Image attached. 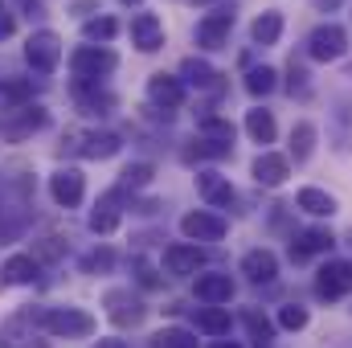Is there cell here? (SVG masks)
Masks as SVG:
<instances>
[{"mask_svg":"<svg viewBox=\"0 0 352 348\" xmlns=\"http://www.w3.org/2000/svg\"><path fill=\"white\" fill-rule=\"evenodd\" d=\"M37 324L50 332V336H90L94 332V316H87L82 307H50L37 316Z\"/></svg>","mask_w":352,"mask_h":348,"instance_id":"obj_1","label":"cell"},{"mask_svg":"<svg viewBox=\"0 0 352 348\" xmlns=\"http://www.w3.org/2000/svg\"><path fill=\"white\" fill-rule=\"evenodd\" d=\"M115 66H119V58H115V50H107V45H82V50H74V58H70V70L78 74V83H98V78H107Z\"/></svg>","mask_w":352,"mask_h":348,"instance_id":"obj_2","label":"cell"},{"mask_svg":"<svg viewBox=\"0 0 352 348\" xmlns=\"http://www.w3.org/2000/svg\"><path fill=\"white\" fill-rule=\"evenodd\" d=\"M25 58H29V66H33L37 74H54L58 62H62V41H58V33H54V29L33 33L29 45H25Z\"/></svg>","mask_w":352,"mask_h":348,"instance_id":"obj_3","label":"cell"},{"mask_svg":"<svg viewBox=\"0 0 352 348\" xmlns=\"http://www.w3.org/2000/svg\"><path fill=\"white\" fill-rule=\"evenodd\" d=\"M45 123H50L45 107H16V111H8V115L0 119V135L12 140V144H21V140H29L33 131H41Z\"/></svg>","mask_w":352,"mask_h":348,"instance_id":"obj_4","label":"cell"},{"mask_svg":"<svg viewBox=\"0 0 352 348\" xmlns=\"http://www.w3.org/2000/svg\"><path fill=\"white\" fill-rule=\"evenodd\" d=\"M344 50H349V33L340 25H332V21L320 25V29H311V37H307V54L316 62H336Z\"/></svg>","mask_w":352,"mask_h":348,"instance_id":"obj_5","label":"cell"},{"mask_svg":"<svg viewBox=\"0 0 352 348\" xmlns=\"http://www.w3.org/2000/svg\"><path fill=\"white\" fill-rule=\"evenodd\" d=\"M180 234H184L188 242H217V238H226V221H221L217 213L197 209V213H184V217H180Z\"/></svg>","mask_w":352,"mask_h":348,"instance_id":"obj_6","label":"cell"},{"mask_svg":"<svg viewBox=\"0 0 352 348\" xmlns=\"http://www.w3.org/2000/svg\"><path fill=\"white\" fill-rule=\"evenodd\" d=\"M316 291L320 299H340L352 291V262H328L320 274H316Z\"/></svg>","mask_w":352,"mask_h":348,"instance_id":"obj_7","label":"cell"},{"mask_svg":"<svg viewBox=\"0 0 352 348\" xmlns=\"http://www.w3.org/2000/svg\"><path fill=\"white\" fill-rule=\"evenodd\" d=\"M201 262H205V250L197 242H176V246L164 250V270L168 274H197Z\"/></svg>","mask_w":352,"mask_h":348,"instance_id":"obj_8","label":"cell"},{"mask_svg":"<svg viewBox=\"0 0 352 348\" xmlns=\"http://www.w3.org/2000/svg\"><path fill=\"white\" fill-rule=\"evenodd\" d=\"M131 45L144 50V54L160 50V45H164V25H160V17H152V12L131 17Z\"/></svg>","mask_w":352,"mask_h":348,"instance_id":"obj_9","label":"cell"},{"mask_svg":"<svg viewBox=\"0 0 352 348\" xmlns=\"http://www.w3.org/2000/svg\"><path fill=\"white\" fill-rule=\"evenodd\" d=\"M192 295H197L201 303H209V307L230 303V299H234V279H230V274H197Z\"/></svg>","mask_w":352,"mask_h":348,"instance_id":"obj_10","label":"cell"},{"mask_svg":"<svg viewBox=\"0 0 352 348\" xmlns=\"http://www.w3.org/2000/svg\"><path fill=\"white\" fill-rule=\"evenodd\" d=\"M50 193H54L58 205L74 209V205L82 201V193H87V180H82V173H74V168H62V173L50 176Z\"/></svg>","mask_w":352,"mask_h":348,"instance_id":"obj_11","label":"cell"},{"mask_svg":"<svg viewBox=\"0 0 352 348\" xmlns=\"http://www.w3.org/2000/svg\"><path fill=\"white\" fill-rule=\"evenodd\" d=\"M230 29H234V12H209V17L197 25V45H205V50H221L226 37H230Z\"/></svg>","mask_w":352,"mask_h":348,"instance_id":"obj_12","label":"cell"},{"mask_svg":"<svg viewBox=\"0 0 352 348\" xmlns=\"http://www.w3.org/2000/svg\"><path fill=\"white\" fill-rule=\"evenodd\" d=\"M74 140H78L74 152L87 156V160H111L119 152V135H111V131H87V135H74Z\"/></svg>","mask_w":352,"mask_h":348,"instance_id":"obj_13","label":"cell"},{"mask_svg":"<svg viewBox=\"0 0 352 348\" xmlns=\"http://www.w3.org/2000/svg\"><path fill=\"white\" fill-rule=\"evenodd\" d=\"M332 246H336V238H332L328 230H303V234L291 242V259L307 262V259H316V254H328Z\"/></svg>","mask_w":352,"mask_h":348,"instance_id":"obj_14","label":"cell"},{"mask_svg":"<svg viewBox=\"0 0 352 348\" xmlns=\"http://www.w3.org/2000/svg\"><path fill=\"white\" fill-rule=\"evenodd\" d=\"M197 193L213 205V209H230L234 205V188H230V180L217 173H201L197 176Z\"/></svg>","mask_w":352,"mask_h":348,"instance_id":"obj_15","label":"cell"},{"mask_svg":"<svg viewBox=\"0 0 352 348\" xmlns=\"http://www.w3.org/2000/svg\"><path fill=\"white\" fill-rule=\"evenodd\" d=\"M291 173V160L287 156H278V152H263L258 160H254V180L266 184V188H274V184H283Z\"/></svg>","mask_w":352,"mask_h":348,"instance_id":"obj_16","label":"cell"},{"mask_svg":"<svg viewBox=\"0 0 352 348\" xmlns=\"http://www.w3.org/2000/svg\"><path fill=\"white\" fill-rule=\"evenodd\" d=\"M148 94H152L156 107H164V115H173L176 107L184 102V87H180L176 78H168V74H156V78L148 83Z\"/></svg>","mask_w":352,"mask_h":348,"instance_id":"obj_17","label":"cell"},{"mask_svg":"<svg viewBox=\"0 0 352 348\" xmlns=\"http://www.w3.org/2000/svg\"><path fill=\"white\" fill-rule=\"evenodd\" d=\"M242 274H246L250 283H274V274H278V259H274L270 250H250V254L242 259Z\"/></svg>","mask_w":352,"mask_h":348,"instance_id":"obj_18","label":"cell"},{"mask_svg":"<svg viewBox=\"0 0 352 348\" xmlns=\"http://www.w3.org/2000/svg\"><path fill=\"white\" fill-rule=\"evenodd\" d=\"M119 197H123V188H111V193L98 201V209L90 213V230H94V234H111V230L119 226Z\"/></svg>","mask_w":352,"mask_h":348,"instance_id":"obj_19","label":"cell"},{"mask_svg":"<svg viewBox=\"0 0 352 348\" xmlns=\"http://www.w3.org/2000/svg\"><path fill=\"white\" fill-rule=\"evenodd\" d=\"M295 205H299L303 213H311V217H332V213H336V201H332L324 188H299Z\"/></svg>","mask_w":352,"mask_h":348,"instance_id":"obj_20","label":"cell"},{"mask_svg":"<svg viewBox=\"0 0 352 348\" xmlns=\"http://www.w3.org/2000/svg\"><path fill=\"white\" fill-rule=\"evenodd\" d=\"M107 303H111V320H115V324H140V320H144V307H140L127 291H111Z\"/></svg>","mask_w":352,"mask_h":348,"instance_id":"obj_21","label":"cell"},{"mask_svg":"<svg viewBox=\"0 0 352 348\" xmlns=\"http://www.w3.org/2000/svg\"><path fill=\"white\" fill-rule=\"evenodd\" d=\"M197 328L209 336H226L230 332V312L226 307H197Z\"/></svg>","mask_w":352,"mask_h":348,"instance_id":"obj_22","label":"cell"},{"mask_svg":"<svg viewBox=\"0 0 352 348\" xmlns=\"http://www.w3.org/2000/svg\"><path fill=\"white\" fill-rule=\"evenodd\" d=\"M250 37H254L258 45H274V41L283 37V17H278V12H263V17L254 21V29H250Z\"/></svg>","mask_w":352,"mask_h":348,"instance_id":"obj_23","label":"cell"},{"mask_svg":"<svg viewBox=\"0 0 352 348\" xmlns=\"http://www.w3.org/2000/svg\"><path fill=\"white\" fill-rule=\"evenodd\" d=\"M246 131L254 144H274V115L270 111H250L246 115Z\"/></svg>","mask_w":352,"mask_h":348,"instance_id":"obj_24","label":"cell"},{"mask_svg":"<svg viewBox=\"0 0 352 348\" xmlns=\"http://www.w3.org/2000/svg\"><path fill=\"white\" fill-rule=\"evenodd\" d=\"M311 148H316V127L311 123H295V131H291V156H295V164H303L311 156Z\"/></svg>","mask_w":352,"mask_h":348,"instance_id":"obj_25","label":"cell"},{"mask_svg":"<svg viewBox=\"0 0 352 348\" xmlns=\"http://www.w3.org/2000/svg\"><path fill=\"white\" fill-rule=\"evenodd\" d=\"M33 274H37L33 254H12V259L4 262V279H8V283H29Z\"/></svg>","mask_w":352,"mask_h":348,"instance_id":"obj_26","label":"cell"},{"mask_svg":"<svg viewBox=\"0 0 352 348\" xmlns=\"http://www.w3.org/2000/svg\"><path fill=\"white\" fill-rule=\"evenodd\" d=\"M180 74H184L192 87H213V83H217V70H213L209 62H197V58H188V62L180 66Z\"/></svg>","mask_w":352,"mask_h":348,"instance_id":"obj_27","label":"cell"},{"mask_svg":"<svg viewBox=\"0 0 352 348\" xmlns=\"http://www.w3.org/2000/svg\"><path fill=\"white\" fill-rule=\"evenodd\" d=\"M152 345L156 348H197V336L184 332V328H164V332L152 336Z\"/></svg>","mask_w":352,"mask_h":348,"instance_id":"obj_28","label":"cell"},{"mask_svg":"<svg viewBox=\"0 0 352 348\" xmlns=\"http://www.w3.org/2000/svg\"><path fill=\"white\" fill-rule=\"evenodd\" d=\"M242 320H246V328H250V336H254L258 345H266V340H274V324H270L266 316H258V312H246Z\"/></svg>","mask_w":352,"mask_h":348,"instance_id":"obj_29","label":"cell"},{"mask_svg":"<svg viewBox=\"0 0 352 348\" xmlns=\"http://www.w3.org/2000/svg\"><path fill=\"white\" fill-rule=\"evenodd\" d=\"M246 90H250V94H270V90H274V70H270V66L250 70V74H246Z\"/></svg>","mask_w":352,"mask_h":348,"instance_id":"obj_30","label":"cell"},{"mask_svg":"<svg viewBox=\"0 0 352 348\" xmlns=\"http://www.w3.org/2000/svg\"><path fill=\"white\" fill-rule=\"evenodd\" d=\"M82 33H87L90 41H111V37L119 33V25H115L111 17H98V21H87V29H82Z\"/></svg>","mask_w":352,"mask_h":348,"instance_id":"obj_31","label":"cell"},{"mask_svg":"<svg viewBox=\"0 0 352 348\" xmlns=\"http://www.w3.org/2000/svg\"><path fill=\"white\" fill-rule=\"evenodd\" d=\"M148 180H152V164H131L123 173V188H144Z\"/></svg>","mask_w":352,"mask_h":348,"instance_id":"obj_32","label":"cell"},{"mask_svg":"<svg viewBox=\"0 0 352 348\" xmlns=\"http://www.w3.org/2000/svg\"><path fill=\"white\" fill-rule=\"evenodd\" d=\"M278 324H283V328H291V332H299V328L307 324V312L291 303V307H283V312H278Z\"/></svg>","mask_w":352,"mask_h":348,"instance_id":"obj_33","label":"cell"},{"mask_svg":"<svg viewBox=\"0 0 352 348\" xmlns=\"http://www.w3.org/2000/svg\"><path fill=\"white\" fill-rule=\"evenodd\" d=\"M0 94H4V98H12V102H16V98H29V94H33V83H25V78L0 83Z\"/></svg>","mask_w":352,"mask_h":348,"instance_id":"obj_34","label":"cell"},{"mask_svg":"<svg viewBox=\"0 0 352 348\" xmlns=\"http://www.w3.org/2000/svg\"><path fill=\"white\" fill-rule=\"evenodd\" d=\"M111 266H115V254H111V250H94V254L82 262V270H90V274H94V270H111Z\"/></svg>","mask_w":352,"mask_h":348,"instance_id":"obj_35","label":"cell"},{"mask_svg":"<svg viewBox=\"0 0 352 348\" xmlns=\"http://www.w3.org/2000/svg\"><path fill=\"white\" fill-rule=\"evenodd\" d=\"M135 279H140L144 287H160V274H156V270H152L144 259H135Z\"/></svg>","mask_w":352,"mask_h":348,"instance_id":"obj_36","label":"cell"},{"mask_svg":"<svg viewBox=\"0 0 352 348\" xmlns=\"http://www.w3.org/2000/svg\"><path fill=\"white\" fill-rule=\"evenodd\" d=\"M37 254H41V259H62V242H58V238H45V242L37 246Z\"/></svg>","mask_w":352,"mask_h":348,"instance_id":"obj_37","label":"cell"},{"mask_svg":"<svg viewBox=\"0 0 352 348\" xmlns=\"http://www.w3.org/2000/svg\"><path fill=\"white\" fill-rule=\"evenodd\" d=\"M12 29H16V25H12V17H8V12H0V37H12Z\"/></svg>","mask_w":352,"mask_h":348,"instance_id":"obj_38","label":"cell"},{"mask_svg":"<svg viewBox=\"0 0 352 348\" xmlns=\"http://www.w3.org/2000/svg\"><path fill=\"white\" fill-rule=\"evenodd\" d=\"M336 4H340V0H316V8H328V12H332Z\"/></svg>","mask_w":352,"mask_h":348,"instance_id":"obj_39","label":"cell"},{"mask_svg":"<svg viewBox=\"0 0 352 348\" xmlns=\"http://www.w3.org/2000/svg\"><path fill=\"white\" fill-rule=\"evenodd\" d=\"M98 348H123V340H102Z\"/></svg>","mask_w":352,"mask_h":348,"instance_id":"obj_40","label":"cell"},{"mask_svg":"<svg viewBox=\"0 0 352 348\" xmlns=\"http://www.w3.org/2000/svg\"><path fill=\"white\" fill-rule=\"evenodd\" d=\"M213 348H238V345H230V340H221V345H213Z\"/></svg>","mask_w":352,"mask_h":348,"instance_id":"obj_41","label":"cell"},{"mask_svg":"<svg viewBox=\"0 0 352 348\" xmlns=\"http://www.w3.org/2000/svg\"><path fill=\"white\" fill-rule=\"evenodd\" d=\"M188 4H209V0H188Z\"/></svg>","mask_w":352,"mask_h":348,"instance_id":"obj_42","label":"cell"},{"mask_svg":"<svg viewBox=\"0 0 352 348\" xmlns=\"http://www.w3.org/2000/svg\"><path fill=\"white\" fill-rule=\"evenodd\" d=\"M25 348H45V345H25Z\"/></svg>","mask_w":352,"mask_h":348,"instance_id":"obj_43","label":"cell"},{"mask_svg":"<svg viewBox=\"0 0 352 348\" xmlns=\"http://www.w3.org/2000/svg\"><path fill=\"white\" fill-rule=\"evenodd\" d=\"M0 12H4V4H0Z\"/></svg>","mask_w":352,"mask_h":348,"instance_id":"obj_44","label":"cell"},{"mask_svg":"<svg viewBox=\"0 0 352 348\" xmlns=\"http://www.w3.org/2000/svg\"><path fill=\"white\" fill-rule=\"evenodd\" d=\"M127 4H135V0H127Z\"/></svg>","mask_w":352,"mask_h":348,"instance_id":"obj_45","label":"cell"}]
</instances>
